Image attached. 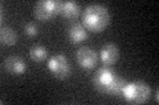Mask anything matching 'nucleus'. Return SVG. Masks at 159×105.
Returning <instances> with one entry per match:
<instances>
[{"instance_id": "9d476101", "label": "nucleus", "mask_w": 159, "mask_h": 105, "mask_svg": "<svg viewBox=\"0 0 159 105\" xmlns=\"http://www.w3.org/2000/svg\"><path fill=\"white\" fill-rule=\"evenodd\" d=\"M17 33L9 26H3L0 30V41L4 46H13L17 42Z\"/></svg>"}, {"instance_id": "f03ea898", "label": "nucleus", "mask_w": 159, "mask_h": 105, "mask_svg": "<svg viewBox=\"0 0 159 105\" xmlns=\"http://www.w3.org/2000/svg\"><path fill=\"white\" fill-rule=\"evenodd\" d=\"M110 12L106 7L101 4H92L88 6L82 12L84 25L93 33L103 32L110 22Z\"/></svg>"}, {"instance_id": "20e7f679", "label": "nucleus", "mask_w": 159, "mask_h": 105, "mask_svg": "<svg viewBox=\"0 0 159 105\" xmlns=\"http://www.w3.org/2000/svg\"><path fill=\"white\" fill-rule=\"evenodd\" d=\"M62 2L61 0H41L36 3L33 9L34 17L40 21H48L56 14L61 13Z\"/></svg>"}, {"instance_id": "ddd939ff", "label": "nucleus", "mask_w": 159, "mask_h": 105, "mask_svg": "<svg viewBox=\"0 0 159 105\" xmlns=\"http://www.w3.org/2000/svg\"><path fill=\"white\" fill-rule=\"evenodd\" d=\"M24 32H25L27 36L34 37V36H37V34H39V28H37L36 24L28 22V24H25V26H24Z\"/></svg>"}, {"instance_id": "6e6552de", "label": "nucleus", "mask_w": 159, "mask_h": 105, "mask_svg": "<svg viewBox=\"0 0 159 105\" xmlns=\"http://www.w3.org/2000/svg\"><path fill=\"white\" fill-rule=\"evenodd\" d=\"M119 58V49L114 43H106L101 49V61L105 66H113Z\"/></svg>"}, {"instance_id": "f257e3e1", "label": "nucleus", "mask_w": 159, "mask_h": 105, "mask_svg": "<svg viewBox=\"0 0 159 105\" xmlns=\"http://www.w3.org/2000/svg\"><path fill=\"white\" fill-rule=\"evenodd\" d=\"M93 84L99 92L107 95H121L126 80L114 72L109 66L99 68L93 78Z\"/></svg>"}, {"instance_id": "f8f14e48", "label": "nucleus", "mask_w": 159, "mask_h": 105, "mask_svg": "<svg viewBox=\"0 0 159 105\" xmlns=\"http://www.w3.org/2000/svg\"><path fill=\"white\" fill-rule=\"evenodd\" d=\"M29 57L34 62H44L48 57V50L47 47L41 46V45H34L29 50Z\"/></svg>"}, {"instance_id": "1a4fd4ad", "label": "nucleus", "mask_w": 159, "mask_h": 105, "mask_svg": "<svg viewBox=\"0 0 159 105\" xmlns=\"http://www.w3.org/2000/svg\"><path fill=\"white\" fill-rule=\"evenodd\" d=\"M68 38L72 43H80L88 39V32L81 24L74 22L68 28Z\"/></svg>"}, {"instance_id": "7ed1b4c3", "label": "nucleus", "mask_w": 159, "mask_h": 105, "mask_svg": "<svg viewBox=\"0 0 159 105\" xmlns=\"http://www.w3.org/2000/svg\"><path fill=\"white\" fill-rule=\"evenodd\" d=\"M122 96L125 97L129 103L142 104L148 100L151 95V88L146 82L137 80L133 83H126V86L122 89Z\"/></svg>"}, {"instance_id": "9b49d317", "label": "nucleus", "mask_w": 159, "mask_h": 105, "mask_svg": "<svg viewBox=\"0 0 159 105\" xmlns=\"http://www.w3.org/2000/svg\"><path fill=\"white\" fill-rule=\"evenodd\" d=\"M61 14L69 20L77 18L80 16V6L76 2H62Z\"/></svg>"}, {"instance_id": "0eeeda50", "label": "nucleus", "mask_w": 159, "mask_h": 105, "mask_svg": "<svg viewBox=\"0 0 159 105\" xmlns=\"http://www.w3.org/2000/svg\"><path fill=\"white\" fill-rule=\"evenodd\" d=\"M3 66L7 70L8 74L16 75V76H20V75H23L27 71V63L24 62L23 58H20L17 55H11V57L6 58Z\"/></svg>"}, {"instance_id": "423d86ee", "label": "nucleus", "mask_w": 159, "mask_h": 105, "mask_svg": "<svg viewBox=\"0 0 159 105\" xmlns=\"http://www.w3.org/2000/svg\"><path fill=\"white\" fill-rule=\"evenodd\" d=\"M76 59L78 64L85 70H92L98 62V54L94 49L89 46H82L77 50L76 53Z\"/></svg>"}, {"instance_id": "39448f33", "label": "nucleus", "mask_w": 159, "mask_h": 105, "mask_svg": "<svg viewBox=\"0 0 159 105\" xmlns=\"http://www.w3.org/2000/svg\"><path fill=\"white\" fill-rule=\"evenodd\" d=\"M48 68L53 74L54 78L61 79V80L69 78L72 74V67L69 64L68 58L64 54H56V55H52L49 58Z\"/></svg>"}]
</instances>
